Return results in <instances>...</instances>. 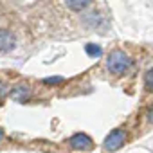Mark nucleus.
Returning <instances> with one entry per match:
<instances>
[{
    "mask_svg": "<svg viewBox=\"0 0 153 153\" xmlns=\"http://www.w3.org/2000/svg\"><path fill=\"white\" fill-rule=\"evenodd\" d=\"M144 85H146V90H151V70H146V76H144Z\"/></svg>",
    "mask_w": 153,
    "mask_h": 153,
    "instance_id": "obj_8",
    "label": "nucleus"
},
{
    "mask_svg": "<svg viewBox=\"0 0 153 153\" xmlns=\"http://www.w3.org/2000/svg\"><path fill=\"white\" fill-rule=\"evenodd\" d=\"M68 146L78 151H90L94 148V140L87 133H76L68 139Z\"/></svg>",
    "mask_w": 153,
    "mask_h": 153,
    "instance_id": "obj_2",
    "label": "nucleus"
},
{
    "mask_svg": "<svg viewBox=\"0 0 153 153\" xmlns=\"http://www.w3.org/2000/svg\"><path fill=\"white\" fill-rule=\"evenodd\" d=\"M85 51H87V54L88 56H92V58H99L101 56V47L99 45H96V43H88L87 47H85Z\"/></svg>",
    "mask_w": 153,
    "mask_h": 153,
    "instance_id": "obj_6",
    "label": "nucleus"
},
{
    "mask_svg": "<svg viewBox=\"0 0 153 153\" xmlns=\"http://www.w3.org/2000/svg\"><path fill=\"white\" fill-rule=\"evenodd\" d=\"M88 6H90V2H67V7H70L74 11H81V9H85Z\"/></svg>",
    "mask_w": 153,
    "mask_h": 153,
    "instance_id": "obj_7",
    "label": "nucleus"
},
{
    "mask_svg": "<svg viewBox=\"0 0 153 153\" xmlns=\"http://www.w3.org/2000/svg\"><path fill=\"white\" fill-rule=\"evenodd\" d=\"M2 94H4V85L0 83V97H2Z\"/></svg>",
    "mask_w": 153,
    "mask_h": 153,
    "instance_id": "obj_10",
    "label": "nucleus"
},
{
    "mask_svg": "<svg viewBox=\"0 0 153 153\" xmlns=\"http://www.w3.org/2000/svg\"><path fill=\"white\" fill-rule=\"evenodd\" d=\"M106 67H108V70H110L112 74L121 76V74H124V72L130 70L131 59L128 58L126 52H123V51H114V52H110V56H108V59H106Z\"/></svg>",
    "mask_w": 153,
    "mask_h": 153,
    "instance_id": "obj_1",
    "label": "nucleus"
},
{
    "mask_svg": "<svg viewBox=\"0 0 153 153\" xmlns=\"http://www.w3.org/2000/svg\"><path fill=\"white\" fill-rule=\"evenodd\" d=\"M29 96H31V90H29V87H27V85H18V87H15V88H13V92H11V97H13L15 101H18V103L27 101V99H29Z\"/></svg>",
    "mask_w": 153,
    "mask_h": 153,
    "instance_id": "obj_5",
    "label": "nucleus"
},
{
    "mask_svg": "<svg viewBox=\"0 0 153 153\" xmlns=\"http://www.w3.org/2000/svg\"><path fill=\"white\" fill-rule=\"evenodd\" d=\"M15 34L7 29H0V52H9L15 49Z\"/></svg>",
    "mask_w": 153,
    "mask_h": 153,
    "instance_id": "obj_4",
    "label": "nucleus"
},
{
    "mask_svg": "<svg viewBox=\"0 0 153 153\" xmlns=\"http://www.w3.org/2000/svg\"><path fill=\"white\" fill-rule=\"evenodd\" d=\"M61 81H63V78H47V79H45L47 85H58V83H61Z\"/></svg>",
    "mask_w": 153,
    "mask_h": 153,
    "instance_id": "obj_9",
    "label": "nucleus"
},
{
    "mask_svg": "<svg viewBox=\"0 0 153 153\" xmlns=\"http://www.w3.org/2000/svg\"><path fill=\"white\" fill-rule=\"evenodd\" d=\"M2 139H4V131L0 130V142H2Z\"/></svg>",
    "mask_w": 153,
    "mask_h": 153,
    "instance_id": "obj_11",
    "label": "nucleus"
},
{
    "mask_svg": "<svg viewBox=\"0 0 153 153\" xmlns=\"http://www.w3.org/2000/svg\"><path fill=\"white\" fill-rule=\"evenodd\" d=\"M124 140H126V133L123 130H114L105 139V149L106 151H117L124 144Z\"/></svg>",
    "mask_w": 153,
    "mask_h": 153,
    "instance_id": "obj_3",
    "label": "nucleus"
}]
</instances>
